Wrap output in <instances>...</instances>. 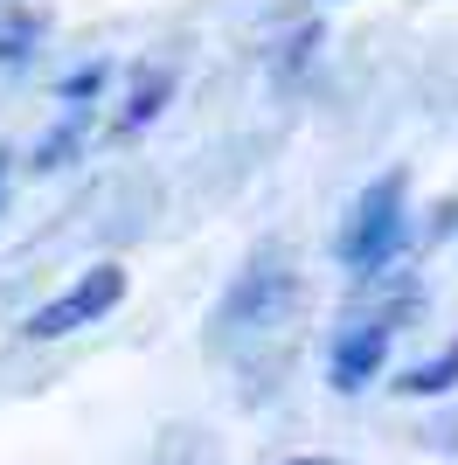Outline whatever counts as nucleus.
Instances as JSON below:
<instances>
[{
  "label": "nucleus",
  "mask_w": 458,
  "mask_h": 465,
  "mask_svg": "<svg viewBox=\"0 0 458 465\" xmlns=\"http://www.w3.org/2000/svg\"><path fill=\"white\" fill-rule=\"evenodd\" d=\"M174 84H181V70H174V63H139V70H133V91H125V118H118V133L153 125V118L174 104Z\"/></svg>",
  "instance_id": "6"
},
{
  "label": "nucleus",
  "mask_w": 458,
  "mask_h": 465,
  "mask_svg": "<svg viewBox=\"0 0 458 465\" xmlns=\"http://www.w3.org/2000/svg\"><path fill=\"white\" fill-rule=\"evenodd\" d=\"M35 49H42V15L28 0H0V70H7V77L28 70Z\"/></svg>",
  "instance_id": "7"
},
{
  "label": "nucleus",
  "mask_w": 458,
  "mask_h": 465,
  "mask_svg": "<svg viewBox=\"0 0 458 465\" xmlns=\"http://www.w3.org/2000/svg\"><path fill=\"white\" fill-rule=\"evenodd\" d=\"M320 42H326V28H320V21H305V28H292V35L278 42V56H271V84H278V91L305 84V70L320 63Z\"/></svg>",
  "instance_id": "8"
},
{
  "label": "nucleus",
  "mask_w": 458,
  "mask_h": 465,
  "mask_svg": "<svg viewBox=\"0 0 458 465\" xmlns=\"http://www.w3.org/2000/svg\"><path fill=\"white\" fill-rule=\"evenodd\" d=\"M292 306H299V257H292V243H264L223 292L215 341H264L292 320Z\"/></svg>",
  "instance_id": "1"
},
{
  "label": "nucleus",
  "mask_w": 458,
  "mask_h": 465,
  "mask_svg": "<svg viewBox=\"0 0 458 465\" xmlns=\"http://www.w3.org/2000/svg\"><path fill=\"white\" fill-rule=\"evenodd\" d=\"M389 341H396L389 320L347 312V327L334 333V354H326V382L341 389V396H362V389L382 375V361H389Z\"/></svg>",
  "instance_id": "4"
},
{
  "label": "nucleus",
  "mask_w": 458,
  "mask_h": 465,
  "mask_svg": "<svg viewBox=\"0 0 458 465\" xmlns=\"http://www.w3.org/2000/svg\"><path fill=\"white\" fill-rule=\"evenodd\" d=\"M105 84H112V63H76L70 77L56 84V97H63V104H97Z\"/></svg>",
  "instance_id": "10"
},
{
  "label": "nucleus",
  "mask_w": 458,
  "mask_h": 465,
  "mask_svg": "<svg viewBox=\"0 0 458 465\" xmlns=\"http://www.w3.org/2000/svg\"><path fill=\"white\" fill-rule=\"evenodd\" d=\"M285 465H341V459H313V451H305V459H285Z\"/></svg>",
  "instance_id": "12"
},
{
  "label": "nucleus",
  "mask_w": 458,
  "mask_h": 465,
  "mask_svg": "<svg viewBox=\"0 0 458 465\" xmlns=\"http://www.w3.org/2000/svg\"><path fill=\"white\" fill-rule=\"evenodd\" d=\"M403 236H410V174L389 167V174H375L354 194V209H347L341 236H334V257L354 278H368V272H389L403 257Z\"/></svg>",
  "instance_id": "2"
},
{
  "label": "nucleus",
  "mask_w": 458,
  "mask_h": 465,
  "mask_svg": "<svg viewBox=\"0 0 458 465\" xmlns=\"http://www.w3.org/2000/svg\"><path fill=\"white\" fill-rule=\"evenodd\" d=\"M15 146H0V215H7V194H15Z\"/></svg>",
  "instance_id": "11"
},
{
  "label": "nucleus",
  "mask_w": 458,
  "mask_h": 465,
  "mask_svg": "<svg viewBox=\"0 0 458 465\" xmlns=\"http://www.w3.org/2000/svg\"><path fill=\"white\" fill-rule=\"evenodd\" d=\"M458 382V341L444 354H431V361H417V369H403V396H444V389Z\"/></svg>",
  "instance_id": "9"
},
{
  "label": "nucleus",
  "mask_w": 458,
  "mask_h": 465,
  "mask_svg": "<svg viewBox=\"0 0 458 465\" xmlns=\"http://www.w3.org/2000/svg\"><path fill=\"white\" fill-rule=\"evenodd\" d=\"M91 112L97 104H63V125H49V133L28 146V174H63V167L91 146Z\"/></svg>",
  "instance_id": "5"
},
{
  "label": "nucleus",
  "mask_w": 458,
  "mask_h": 465,
  "mask_svg": "<svg viewBox=\"0 0 458 465\" xmlns=\"http://www.w3.org/2000/svg\"><path fill=\"white\" fill-rule=\"evenodd\" d=\"M118 299H125V272H118V264H91L70 292H56L49 306L28 312V333H35V341H63V333H76V327H97Z\"/></svg>",
  "instance_id": "3"
}]
</instances>
